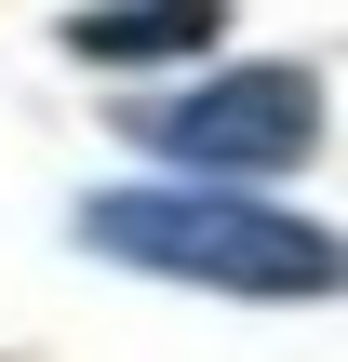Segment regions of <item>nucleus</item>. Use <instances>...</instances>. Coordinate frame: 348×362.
Wrapping results in <instances>:
<instances>
[{
	"label": "nucleus",
	"mask_w": 348,
	"mask_h": 362,
	"mask_svg": "<svg viewBox=\"0 0 348 362\" xmlns=\"http://www.w3.org/2000/svg\"><path fill=\"white\" fill-rule=\"evenodd\" d=\"M215 27H228V0H80L67 54L80 67H148V54H201Z\"/></svg>",
	"instance_id": "3"
},
{
	"label": "nucleus",
	"mask_w": 348,
	"mask_h": 362,
	"mask_svg": "<svg viewBox=\"0 0 348 362\" xmlns=\"http://www.w3.org/2000/svg\"><path fill=\"white\" fill-rule=\"evenodd\" d=\"M134 148H161L174 175H228V188H255V175H295V161L322 148V81H308L295 54L215 67V81H188V94L134 107Z\"/></svg>",
	"instance_id": "2"
},
{
	"label": "nucleus",
	"mask_w": 348,
	"mask_h": 362,
	"mask_svg": "<svg viewBox=\"0 0 348 362\" xmlns=\"http://www.w3.org/2000/svg\"><path fill=\"white\" fill-rule=\"evenodd\" d=\"M80 255L107 269H148V282H201V296H255V309H295V296H335L348 242L228 188V175H174V188H94L80 202Z\"/></svg>",
	"instance_id": "1"
}]
</instances>
